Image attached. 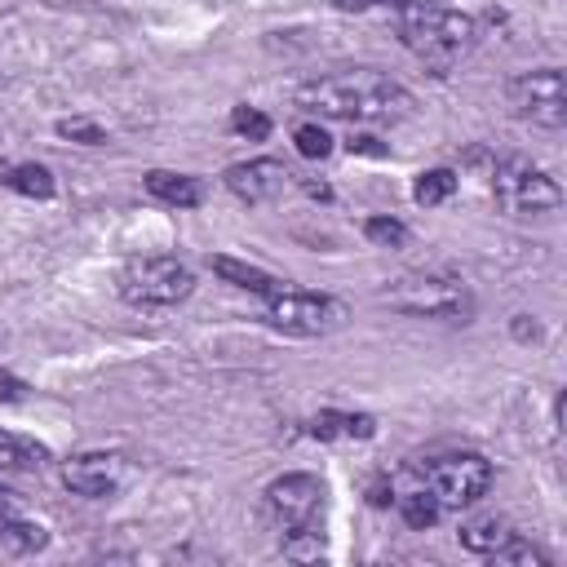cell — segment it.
I'll return each instance as SVG.
<instances>
[{
  "label": "cell",
  "mask_w": 567,
  "mask_h": 567,
  "mask_svg": "<svg viewBox=\"0 0 567 567\" xmlns=\"http://www.w3.org/2000/svg\"><path fill=\"white\" fill-rule=\"evenodd\" d=\"M297 106L319 111L328 120H350V124H377V120H403L412 111V93L394 84L381 71H341V75H319L292 93Z\"/></svg>",
  "instance_id": "1"
},
{
  "label": "cell",
  "mask_w": 567,
  "mask_h": 567,
  "mask_svg": "<svg viewBox=\"0 0 567 567\" xmlns=\"http://www.w3.org/2000/svg\"><path fill=\"white\" fill-rule=\"evenodd\" d=\"M124 474H128V465L120 452H75L62 461V483L89 501L115 496L124 487Z\"/></svg>",
  "instance_id": "10"
},
{
  "label": "cell",
  "mask_w": 567,
  "mask_h": 567,
  "mask_svg": "<svg viewBox=\"0 0 567 567\" xmlns=\"http://www.w3.org/2000/svg\"><path fill=\"white\" fill-rule=\"evenodd\" d=\"M363 235H368L372 244H381V248H403V244H408V226L394 221V217H368V221H363Z\"/></svg>",
  "instance_id": "25"
},
{
  "label": "cell",
  "mask_w": 567,
  "mask_h": 567,
  "mask_svg": "<svg viewBox=\"0 0 567 567\" xmlns=\"http://www.w3.org/2000/svg\"><path fill=\"white\" fill-rule=\"evenodd\" d=\"M461 545L470 549V554H478V558H487L505 536H509V523L505 518H496V514H487V518H470V523H461Z\"/></svg>",
  "instance_id": "17"
},
{
  "label": "cell",
  "mask_w": 567,
  "mask_h": 567,
  "mask_svg": "<svg viewBox=\"0 0 567 567\" xmlns=\"http://www.w3.org/2000/svg\"><path fill=\"white\" fill-rule=\"evenodd\" d=\"M514 337H536V323H527V315H518V323H514Z\"/></svg>",
  "instance_id": "31"
},
{
  "label": "cell",
  "mask_w": 567,
  "mask_h": 567,
  "mask_svg": "<svg viewBox=\"0 0 567 567\" xmlns=\"http://www.w3.org/2000/svg\"><path fill=\"white\" fill-rule=\"evenodd\" d=\"M399 514H403V523L412 527V532H425V527H434L439 523V514H443V505L421 487V492H408V496H399Z\"/></svg>",
  "instance_id": "19"
},
{
  "label": "cell",
  "mask_w": 567,
  "mask_h": 567,
  "mask_svg": "<svg viewBox=\"0 0 567 567\" xmlns=\"http://www.w3.org/2000/svg\"><path fill=\"white\" fill-rule=\"evenodd\" d=\"M492 199L509 217H540L563 204V186L523 155H509L492 173Z\"/></svg>",
  "instance_id": "4"
},
{
  "label": "cell",
  "mask_w": 567,
  "mask_h": 567,
  "mask_svg": "<svg viewBox=\"0 0 567 567\" xmlns=\"http://www.w3.org/2000/svg\"><path fill=\"white\" fill-rule=\"evenodd\" d=\"M452 190H456V173H452V168H430V173H421V177H416L412 199L430 208V204H443Z\"/></svg>",
  "instance_id": "20"
},
{
  "label": "cell",
  "mask_w": 567,
  "mask_h": 567,
  "mask_svg": "<svg viewBox=\"0 0 567 567\" xmlns=\"http://www.w3.org/2000/svg\"><path fill=\"white\" fill-rule=\"evenodd\" d=\"M385 306L416 319H465L470 315V288L439 270H408L385 288Z\"/></svg>",
  "instance_id": "3"
},
{
  "label": "cell",
  "mask_w": 567,
  "mask_h": 567,
  "mask_svg": "<svg viewBox=\"0 0 567 567\" xmlns=\"http://www.w3.org/2000/svg\"><path fill=\"white\" fill-rule=\"evenodd\" d=\"M195 292V275L186 261L168 257V252H146L133 257L120 270V297L128 306H177Z\"/></svg>",
  "instance_id": "5"
},
{
  "label": "cell",
  "mask_w": 567,
  "mask_h": 567,
  "mask_svg": "<svg viewBox=\"0 0 567 567\" xmlns=\"http://www.w3.org/2000/svg\"><path fill=\"white\" fill-rule=\"evenodd\" d=\"M142 186H146L151 199H159V204H168V208H195V204L204 199V186H199V177H190V173L151 168V173L142 177Z\"/></svg>",
  "instance_id": "12"
},
{
  "label": "cell",
  "mask_w": 567,
  "mask_h": 567,
  "mask_svg": "<svg viewBox=\"0 0 567 567\" xmlns=\"http://www.w3.org/2000/svg\"><path fill=\"white\" fill-rule=\"evenodd\" d=\"M266 323L288 332V337H328L332 328L346 323V306L328 292H301V288H279L266 297Z\"/></svg>",
  "instance_id": "6"
},
{
  "label": "cell",
  "mask_w": 567,
  "mask_h": 567,
  "mask_svg": "<svg viewBox=\"0 0 567 567\" xmlns=\"http://www.w3.org/2000/svg\"><path fill=\"white\" fill-rule=\"evenodd\" d=\"M213 270H217L226 284H235V288H244V292H257V297H270V292L284 288L279 275H270V270H261V266H248V261H235V257H213Z\"/></svg>",
  "instance_id": "13"
},
{
  "label": "cell",
  "mask_w": 567,
  "mask_h": 567,
  "mask_svg": "<svg viewBox=\"0 0 567 567\" xmlns=\"http://www.w3.org/2000/svg\"><path fill=\"white\" fill-rule=\"evenodd\" d=\"M221 182L244 204H270L288 186V168L279 159H239L221 173Z\"/></svg>",
  "instance_id": "11"
},
{
  "label": "cell",
  "mask_w": 567,
  "mask_h": 567,
  "mask_svg": "<svg viewBox=\"0 0 567 567\" xmlns=\"http://www.w3.org/2000/svg\"><path fill=\"white\" fill-rule=\"evenodd\" d=\"M505 97L518 120H532L536 128H563L567 124V80L558 66L523 71L505 84Z\"/></svg>",
  "instance_id": "7"
},
{
  "label": "cell",
  "mask_w": 567,
  "mask_h": 567,
  "mask_svg": "<svg viewBox=\"0 0 567 567\" xmlns=\"http://www.w3.org/2000/svg\"><path fill=\"white\" fill-rule=\"evenodd\" d=\"M58 133L62 137H71V142H84V146H102L106 142V128L97 124V120H58Z\"/></svg>",
  "instance_id": "26"
},
{
  "label": "cell",
  "mask_w": 567,
  "mask_h": 567,
  "mask_svg": "<svg viewBox=\"0 0 567 567\" xmlns=\"http://www.w3.org/2000/svg\"><path fill=\"white\" fill-rule=\"evenodd\" d=\"M350 151H368V155H385V146H377V137H368V133H359V137H350Z\"/></svg>",
  "instance_id": "29"
},
{
  "label": "cell",
  "mask_w": 567,
  "mask_h": 567,
  "mask_svg": "<svg viewBox=\"0 0 567 567\" xmlns=\"http://www.w3.org/2000/svg\"><path fill=\"white\" fill-rule=\"evenodd\" d=\"M284 554H288V558H297V563H315V558H323V540H319V527L284 532Z\"/></svg>",
  "instance_id": "24"
},
{
  "label": "cell",
  "mask_w": 567,
  "mask_h": 567,
  "mask_svg": "<svg viewBox=\"0 0 567 567\" xmlns=\"http://www.w3.org/2000/svg\"><path fill=\"white\" fill-rule=\"evenodd\" d=\"M0 545L9 549V554H35V549H44L49 545V532L40 527V523H27V518H4L0 523Z\"/></svg>",
  "instance_id": "18"
},
{
  "label": "cell",
  "mask_w": 567,
  "mask_h": 567,
  "mask_svg": "<svg viewBox=\"0 0 567 567\" xmlns=\"http://www.w3.org/2000/svg\"><path fill=\"white\" fill-rule=\"evenodd\" d=\"M332 9H346V13H368V9H399L403 0H328Z\"/></svg>",
  "instance_id": "27"
},
{
  "label": "cell",
  "mask_w": 567,
  "mask_h": 567,
  "mask_svg": "<svg viewBox=\"0 0 567 567\" xmlns=\"http://www.w3.org/2000/svg\"><path fill=\"white\" fill-rule=\"evenodd\" d=\"M310 434L315 439H372L377 421L368 412H319L310 421Z\"/></svg>",
  "instance_id": "15"
},
{
  "label": "cell",
  "mask_w": 567,
  "mask_h": 567,
  "mask_svg": "<svg viewBox=\"0 0 567 567\" xmlns=\"http://www.w3.org/2000/svg\"><path fill=\"white\" fill-rule=\"evenodd\" d=\"M266 509L284 532H301V527H319L323 514V483L315 474H284L266 487Z\"/></svg>",
  "instance_id": "9"
},
{
  "label": "cell",
  "mask_w": 567,
  "mask_h": 567,
  "mask_svg": "<svg viewBox=\"0 0 567 567\" xmlns=\"http://www.w3.org/2000/svg\"><path fill=\"white\" fill-rule=\"evenodd\" d=\"M0 182H4L9 190L27 195V199H49V195H53V173H49L44 164H35V159L4 164V168H0Z\"/></svg>",
  "instance_id": "14"
},
{
  "label": "cell",
  "mask_w": 567,
  "mask_h": 567,
  "mask_svg": "<svg viewBox=\"0 0 567 567\" xmlns=\"http://www.w3.org/2000/svg\"><path fill=\"white\" fill-rule=\"evenodd\" d=\"M22 390H27V385H22L18 377H9V372L0 368V399H9V403H18V399H22Z\"/></svg>",
  "instance_id": "28"
},
{
  "label": "cell",
  "mask_w": 567,
  "mask_h": 567,
  "mask_svg": "<svg viewBox=\"0 0 567 567\" xmlns=\"http://www.w3.org/2000/svg\"><path fill=\"white\" fill-rule=\"evenodd\" d=\"M13 514H18V496H13L9 487H0V523L13 518Z\"/></svg>",
  "instance_id": "30"
},
{
  "label": "cell",
  "mask_w": 567,
  "mask_h": 567,
  "mask_svg": "<svg viewBox=\"0 0 567 567\" xmlns=\"http://www.w3.org/2000/svg\"><path fill=\"white\" fill-rule=\"evenodd\" d=\"M49 461V452L22 434H4L0 430V470L4 474H27V470H40Z\"/></svg>",
  "instance_id": "16"
},
{
  "label": "cell",
  "mask_w": 567,
  "mask_h": 567,
  "mask_svg": "<svg viewBox=\"0 0 567 567\" xmlns=\"http://www.w3.org/2000/svg\"><path fill=\"white\" fill-rule=\"evenodd\" d=\"M394 13H399V40L439 75L452 71L478 44V22L443 0H403Z\"/></svg>",
  "instance_id": "2"
},
{
  "label": "cell",
  "mask_w": 567,
  "mask_h": 567,
  "mask_svg": "<svg viewBox=\"0 0 567 567\" xmlns=\"http://www.w3.org/2000/svg\"><path fill=\"white\" fill-rule=\"evenodd\" d=\"M292 142H297V151H301L306 159H328V155H332V137H328L323 124H297V128H292Z\"/></svg>",
  "instance_id": "23"
},
{
  "label": "cell",
  "mask_w": 567,
  "mask_h": 567,
  "mask_svg": "<svg viewBox=\"0 0 567 567\" xmlns=\"http://www.w3.org/2000/svg\"><path fill=\"white\" fill-rule=\"evenodd\" d=\"M487 558H492V563H518V567H545V554H540L532 540H523L518 532H509Z\"/></svg>",
  "instance_id": "21"
},
{
  "label": "cell",
  "mask_w": 567,
  "mask_h": 567,
  "mask_svg": "<svg viewBox=\"0 0 567 567\" xmlns=\"http://www.w3.org/2000/svg\"><path fill=\"white\" fill-rule=\"evenodd\" d=\"M230 128H235L239 137H248V142H266V137H270V115L257 111V106H235V111H230Z\"/></svg>",
  "instance_id": "22"
},
{
  "label": "cell",
  "mask_w": 567,
  "mask_h": 567,
  "mask_svg": "<svg viewBox=\"0 0 567 567\" xmlns=\"http://www.w3.org/2000/svg\"><path fill=\"white\" fill-rule=\"evenodd\" d=\"M487 487H492V461L478 452H452L425 470V492L443 509H465L478 496H487Z\"/></svg>",
  "instance_id": "8"
}]
</instances>
